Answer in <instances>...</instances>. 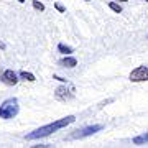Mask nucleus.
<instances>
[{
    "mask_svg": "<svg viewBox=\"0 0 148 148\" xmlns=\"http://www.w3.org/2000/svg\"><path fill=\"white\" fill-rule=\"evenodd\" d=\"M147 2H148V0H147Z\"/></svg>",
    "mask_w": 148,
    "mask_h": 148,
    "instance_id": "obj_17",
    "label": "nucleus"
},
{
    "mask_svg": "<svg viewBox=\"0 0 148 148\" xmlns=\"http://www.w3.org/2000/svg\"><path fill=\"white\" fill-rule=\"evenodd\" d=\"M77 64V61L74 58H64V59H61V66H64V68H74Z\"/></svg>",
    "mask_w": 148,
    "mask_h": 148,
    "instance_id": "obj_7",
    "label": "nucleus"
},
{
    "mask_svg": "<svg viewBox=\"0 0 148 148\" xmlns=\"http://www.w3.org/2000/svg\"><path fill=\"white\" fill-rule=\"evenodd\" d=\"M120 2H128V0H120Z\"/></svg>",
    "mask_w": 148,
    "mask_h": 148,
    "instance_id": "obj_15",
    "label": "nucleus"
},
{
    "mask_svg": "<svg viewBox=\"0 0 148 148\" xmlns=\"http://www.w3.org/2000/svg\"><path fill=\"white\" fill-rule=\"evenodd\" d=\"M58 49L61 51V53H64V54H69V53H73V48L71 46H66V45H58Z\"/></svg>",
    "mask_w": 148,
    "mask_h": 148,
    "instance_id": "obj_10",
    "label": "nucleus"
},
{
    "mask_svg": "<svg viewBox=\"0 0 148 148\" xmlns=\"http://www.w3.org/2000/svg\"><path fill=\"white\" fill-rule=\"evenodd\" d=\"M133 143H135V145H143V143H148V133H143V135L135 137V138H133Z\"/></svg>",
    "mask_w": 148,
    "mask_h": 148,
    "instance_id": "obj_8",
    "label": "nucleus"
},
{
    "mask_svg": "<svg viewBox=\"0 0 148 148\" xmlns=\"http://www.w3.org/2000/svg\"><path fill=\"white\" fill-rule=\"evenodd\" d=\"M18 2H20V3H23V2H25V0H18Z\"/></svg>",
    "mask_w": 148,
    "mask_h": 148,
    "instance_id": "obj_14",
    "label": "nucleus"
},
{
    "mask_svg": "<svg viewBox=\"0 0 148 148\" xmlns=\"http://www.w3.org/2000/svg\"><path fill=\"white\" fill-rule=\"evenodd\" d=\"M109 7H110V10H114L115 13H120V12H122V7L119 5L117 2H110V3H109Z\"/></svg>",
    "mask_w": 148,
    "mask_h": 148,
    "instance_id": "obj_11",
    "label": "nucleus"
},
{
    "mask_svg": "<svg viewBox=\"0 0 148 148\" xmlns=\"http://www.w3.org/2000/svg\"><path fill=\"white\" fill-rule=\"evenodd\" d=\"M102 130V125H90V127H86L82 130H77L76 133L71 135V138H84V137H89L95 132H101Z\"/></svg>",
    "mask_w": 148,
    "mask_h": 148,
    "instance_id": "obj_5",
    "label": "nucleus"
},
{
    "mask_svg": "<svg viewBox=\"0 0 148 148\" xmlns=\"http://www.w3.org/2000/svg\"><path fill=\"white\" fill-rule=\"evenodd\" d=\"M33 7H35L36 10H40V12L45 10V5H43L41 2H38V0H33Z\"/></svg>",
    "mask_w": 148,
    "mask_h": 148,
    "instance_id": "obj_12",
    "label": "nucleus"
},
{
    "mask_svg": "<svg viewBox=\"0 0 148 148\" xmlns=\"http://www.w3.org/2000/svg\"><path fill=\"white\" fill-rule=\"evenodd\" d=\"M86 2H90V0H86Z\"/></svg>",
    "mask_w": 148,
    "mask_h": 148,
    "instance_id": "obj_16",
    "label": "nucleus"
},
{
    "mask_svg": "<svg viewBox=\"0 0 148 148\" xmlns=\"http://www.w3.org/2000/svg\"><path fill=\"white\" fill-rule=\"evenodd\" d=\"M20 107H18V101L16 99H7L2 106H0V119H13L18 114Z\"/></svg>",
    "mask_w": 148,
    "mask_h": 148,
    "instance_id": "obj_2",
    "label": "nucleus"
},
{
    "mask_svg": "<svg viewBox=\"0 0 148 148\" xmlns=\"http://www.w3.org/2000/svg\"><path fill=\"white\" fill-rule=\"evenodd\" d=\"M130 81L132 82H143V81H148V64H143V66H138L130 73Z\"/></svg>",
    "mask_w": 148,
    "mask_h": 148,
    "instance_id": "obj_4",
    "label": "nucleus"
},
{
    "mask_svg": "<svg viewBox=\"0 0 148 148\" xmlns=\"http://www.w3.org/2000/svg\"><path fill=\"white\" fill-rule=\"evenodd\" d=\"M0 79L3 81L7 86H15L16 82H18V77H16V74L12 71V69H7L5 73L2 74V77Z\"/></svg>",
    "mask_w": 148,
    "mask_h": 148,
    "instance_id": "obj_6",
    "label": "nucleus"
},
{
    "mask_svg": "<svg viewBox=\"0 0 148 148\" xmlns=\"http://www.w3.org/2000/svg\"><path fill=\"white\" fill-rule=\"evenodd\" d=\"M74 92H76V89H74V86L71 84H66V86H59L58 89H56V92H54V97L58 99V101H69V99H73L74 97Z\"/></svg>",
    "mask_w": 148,
    "mask_h": 148,
    "instance_id": "obj_3",
    "label": "nucleus"
},
{
    "mask_svg": "<svg viewBox=\"0 0 148 148\" xmlns=\"http://www.w3.org/2000/svg\"><path fill=\"white\" fill-rule=\"evenodd\" d=\"M56 8H58L59 12H64V7L61 5V3H56Z\"/></svg>",
    "mask_w": 148,
    "mask_h": 148,
    "instance_id": "obj_13",
    "label": "nucleus"
},
{
    "mask_svg": "<svg viewBox=\"0 0 148 148\" xmlns=\"http://www.w3.org/2000/svg\"><path fill=\"white\" fill-rule=\"evenodd\" d=\"M20 77H21V79H25V81H30V82H33V81H35V76H33L32 73H27V71H21Z\"/></svg>",
    "mask_w": 148,
    "mask_h": 148,
    "instance_id": "obj_9",
    "label": "nucleus"
},
{
    "mask_svg": "<svg viewBox=\"0 0 148 148\" xmlns=\"http://www.w3.org/2000/svg\"><path fill=\"white\" fill-rule=\"evenodd\" d=\"M74 120H76L74 115H68V117H64V119H59V120L53 122V123H48V125H45V127H40V128H36L35 132L28 133L27 140H36V138L48 137V135H51L53 132H56V130H59V128H64V127H68V125H71Z\"/></svg>",
    "mask_w": 148,
    "mask_h": 148,
    "instance_id": "obj_1",
    "label": "nucleus"
}]
</instances>
